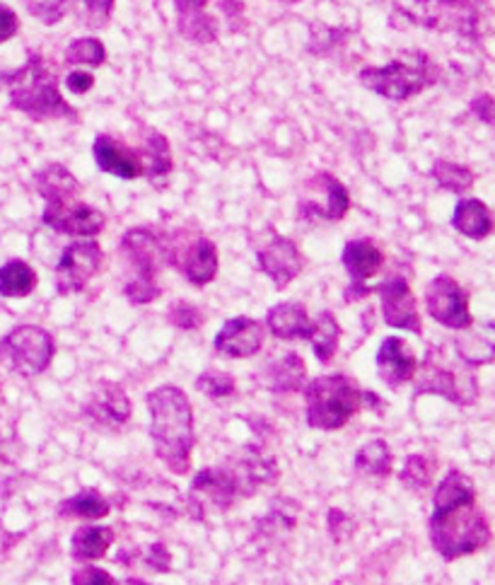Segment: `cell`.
<instances>
[{"instance_id":"cell-31","label":"cell","mask_w":495,"mask_h":585,"mask_svg":"<svg viewBox=\"0 0 495 585\" xmlns=\"http://www.w3.org/2000/svg\"><path fill=\"white\" fill-rule=\"evenodd\" d=\"M307 342L312 344L319 364H329V360L337 356V348L341 342V327H339L337 317H333V313H329V310H321V313L312 319Z\"/></svg>"},{"instance_id":"cell-44","label":"cell","mask_w":495,"mask_h":585,"mask_svg":"<svg viewBox=\"0 0 495 585\" xmlns=\"http://www.w3.org/2000/svg\"><path fill=\"white\" fill-rule=\"evenodd\" d=\"M73 585H119V581L109 571L99 566H82L70 578Z\"/></svg>"},{"instance_id":"cell-43","label":"cell","mask_w":495,"mask_h":585,"mask_svg":"<svg viewBox=\"0 0 495 585\" xmlns=\"http://www.w3.org/2000/svg\"><path fill=\"white\" fill-rule=\"evenodd\" d=\"M85 8V15H88L90 28H107V22L111 18V10H114V0H80Z\"/></svg>"},{"instance_id":"cell-4","label":"cell","mask_w":495,"mask_h":585,"mask_svg":"<svg viewBox=\"0 0 495 585\" xmlns=\"http://www.w3.org/2000/svg\"><path fill=\"white\" fill-rule=\"evenodd\" d=\"M10 105L22 111L30 119H78V111L73 109L58 90L56 73L48 68L40 54H32L28 64L8 78Z\"/></svg>"},{"instance_id":"cell-33","label":"cell","mask_w":495,"mask_h":585,"mask_svg":"<svg viewBox=\"0 0 495 585\" xmlns=\"http://www.w3.org/2000/svg\"><path fill=\"white\" fill-rule=\"evenodd\" d=\"M109 501L97 489H85L73 499H66L58 506L61 518H82V520H102L109 516Z\"/></svg>"},{"instance_id":"cell-45","label":"cell","mask_w":495,"mask_h":585,"mask_svg":"<svg viewBox=\"0 0 495 585\" xmlns=\"http://www.w3.org/2000/svg\"><path fill=\"white\" fill-rule=\"evenodd\" d=\"M469 109H472V115L479 121H484L495 129V97L493 95H476L472 99V105H469Z\"/></svg>"},{"instance_id":"cell-22","label":"cell","mask_w":495,"mask_h":585,"mask_svg":"<svg viewBox=\"0 0 495 585\" xmlns=\"http://www.w3.org/2000/svg\"><path fill=\"white\" fill-rule=\"evenodd\" d=\"M457 358L469 368L488 366L495 360V322H472L466 329H460L454 339Z\"/></svg>"},{"instance_id":"cell-46","label":"cell","mask_w":495,"mask_h":585,"mask_svg":"<svg viewBox=\"0 0 495 585\" xmlns=\"http://www.w3.org/2000/svg\"><path fill=\"white\" fill-rule=\"evenodd\" d=\"M20 32V20L15 15V10L0 3V44L12 40Z\"/></svg>"},{"instance_id":"cell-9","label":"cell","mask_w":495,"mask_h":585,"mask_svg":"<svg viewBox=\"0 0 495 585\" xmlns=\"http://www.w3.org/2000/svg\"><path fill=\"white\" fill-rule=\"evenodd\" d=\"M54 354V336L36 325L15 327L0 339V360L20 378L42 376L52 366Z\"/></svg>"},{"instance_id":"cell-39","label":"cell","mask_w":495,"mask_h":585,"mask_svg":"<svg viewBox=\"0 0 495 585\" xmlns=\"http://www.w3.org/2000/svg\"><path fill=\"white\" fill-rule=\"evenodd\" d=\"M309 32H312V36H309L307 52L315 56L329 54L333 46H339L343 42V34H345L343 30H333V28H327V24H317V22H309Z\"/></svg>"},{"instance_id":"cell-6","label":"cell","mask_w":495,"mask_h":585,"mask_svg":"<svg viewBox=\"0 0 495 585\" xmlns=\"http://www.w3.org/2000/svg\"><path fill=\"white\" fill-rule=\"evenodd\" d=\"M358 78H361L365 90L387 97L392 102H406V99L426 93L428 87L436 85L440 71L426 52L414 48V52L396 56L389 66L363 68Z\"/></svg>"},{"instance_id":"cell-32","label":"cell","mask_w":495,"mask_h":585,"mask_svg":"<svg viewBox=\"0 0 495 585\" xmlns=\"http://www.w3.org/2000/svg\"><path fill=\"white\" fill-rule=\"evenodd\" d=\"M36 285L34 269L22 259H12L0 267V295L3 297H28Z\"/></svg>"},{"instance_id":"cell-14","label":"cell","mask_w":495,"mask_h":585,"mask_svg":"<svg viewBox=\"0 0 495 585\" xmlns=\"http://www.w3.org/2000/svg\"><path fill=\"white\" fill-rule=\"evenodd\" d=\"M121 254L129 259V264L135 271V281H151L157 283V273L167 267V250L165 238L147 228H135L123 235Z\"/></svg>"},{"instance_id":"cell-20","label":"cell","mask_w":495,"mask_h":585,"mask_svg":"<svg viewBox=\"0 0 495 585\" xmlns=\"http://www.w3.org/2000/svg\"><path fill=\"white\" fill-rule=\"evenodd\" d=\"M216 351L228 358H252L264 346L262 322L252 317H232L228 319L216 336Z\"/></svg>"},{"instance_id":"cell-21","label":"cell","mask_w":495,"mask_h":585,"mask_svg":"<svg viewBox=\"0 0 495 585\" xmlns=\"http://www.w3.org/2000/svg\"><path fill=\"white\" fill-rule=\"evenodd\" d=\"M418 360L411 348L399 336H387L377 351V376L389 390H399L404 382H411L416 376Z\"/></svg>"},{"instance_id":"cell-29","label":"cell","mask_w":495,"mask_h":585,"mask_svg":"<svg viewBox=\"0 0 495 585\" xmlns=\"http://www.w3.org/2000/svg\"><path fill=\"white\" fill-rule=\"evenodd\" d=\"M36 192L42 194L44 202H64V198H76L82 194L80 182L64 165H48L34 177Z\"/></svg>"},{"instance_id":"cell-37","label":"cell","mask_w":495,"mask_h":585,"mask_svg":"<svg viewBox=\"0 0 495 585\" xmlns=\"http://www.w3.org/2000/svg\"><path fill=\"white\" fill-rule=\"evenodd\" d=\"M432 472H436V467H432V463L428 457L424 455H408L406 457V465L402 469V481L406 484L408 489L414 491H424L428 489L432 484Z\"/></svg>"},{"instance_id":"cell-26","label":"cell","mask_w":495,"mask_h":585,"mask_svg":"<svg viewBox=\"0 0 495 585\" xmlns=\"http://www.w3.org/2000/svg\"><path fill=\"white\" fill-rule=\"evenodd\" d=\"M305 380L307 366L297 354H286L258 372V382H262L264 390L268 392H302Z\"/></svg>"},{"instance_id":"cell-50","label":"cell","mask_w":495,"mask_h":585,"mask_svg":"<svg viewBox=\"0 0 495 585\" xmlns=\"http://www.w3.org/2000/svg\"><path fill=\"white\" fill-rule=\"evenodd\" d=\"M127 585H147V583H143L141 578H129V581H127Z\"/></svg>"},{"instance_id":"cell-51","label":"cell","mask_w":495,"mask_h":585,"mask_svg":"<svg viewBox=\"0 0 495 585\" xmlns=\"http://www.w3.org/2000/svg\"><path fill=\"white\" fill-rule=\"evenodd\" d=\"M278 3H286V6H295V3H300V0H278Z\"/></svg>"},{"instance_id":"cell-36","label":"cell","mask_w":495,"mask_h":585,"mask_svg":"<svg viewBox=\"0 0 495 585\" xmlns=\"http://www.w3.org/2000/svg\"><path fill=\"white\" fill-rule=\"evenodd\" d=\"M64 61L70 66L97 68V66H102L105 61H107V48H105L102 42L95 40V36H80V40H73L66 46Z\"/></svg>"},{"instance_id":"cell-28","label":"cell","mask_w":495,"mask_h":585,"mask_svg":"<svg viewBox=\"0 0 495 585\" xmlns=\"http://www.w3.org/2000/svg\"><path fill=\"white\" fill-rule=\"evenodd\" d=\"M452 226L457 232L464 235V238L486 240L495 230V220L491 208L484 202H479V198H462L454 208Z\"/></svg>"},{"instance_id":"cell-35","label":"cell","mask_w":495,"mask_h":585,"mask_svg":"<svg viewBox=\"0 0 495 585\" xmlns=\"http://www.w3.org/2000/svg\"><path fill=\"white\" fill-rule=\"evenodd\" d=\"M430 174H432V180L442 186V189H448L452 194H466L476 182V174L472 167L452 163V160H436Z\"/></svg>"},{"instance_id":"cell-25","label":"cell","mask_w":495,"mask_h":585,"mask_svg":"<svg viewBox=\"0 0 495 585\" xmlns=\"http://www.w3.org/2000/svg\"><path fill=\"white\" fill-rule=\"evenodd\" d=\"M133 151L139 155V163L145 177L155 186H163L172 172V151L165 136L160 131L145 129V133L141 136V145L133 148Z\"/></svg>"},{"instance_id":"cell-13","label":"cell","mask_w":495,"mask_h":585,"mask_svg":"<svg viewBox=\"0 0 495 585\" xmlns=\"http://www.w3.org/2000/svg\"><path fill=\"white\" fill-rule=\"evenodd\" d=\"M42 223L46 228L61 235H80V238H95L105 230L107 218L102 210H97L76 198H64V202H46L42 214Z\"/></svg>"},{"instance_id":"cell-7","label":"cell","mask_w":495,"mask_h":585,"mask_svg":"<svg viewBox=\"0 0 495 585\" xmlns=\"http://www.w3.org/2000/svg\"><path fill=\"white\" fill-rule=\"evenodd\" d=\"M394 12L426 30L479 36L484 22V0H392Z\"/></svg>"},{"instance_id":"cell-17","label":"cell","mask_w":495,"mask_h":585,"mask_svg":"<svg viewBox=\"0 0 495 585\" xmlns=\"http://www.w3.org/2000/svg\"><path fill=\"white\" fill-rule=\"evenodd\" d=\"M307 186L317 194H327V202L321 198H305L300 204V218H315V220H324V223H337L341 220L351 208V196L349 189L333 177L329 172H317L312 180L307 182Z\"/></svg>"},{"instance_id":"cell-10","label":"cell","mask_w":495,"mask_h":585,"mask_svg":"<svg viewBox=\"0 0 495 585\" xmlns=\"http://www.w3.org/2000/svg\"><path fill=\"white\" fill-rule=\"evenodd\" d=\"M167 267H175L184 279L194 285H208L218 273L216 242L206 235L187 238V232H177L165 238Z\"/></svg>"},{"instance_id":"cell-30","label":"cell","mask_w":495,"mask_h":585,"mask_svg":"<svg viewBox=\"0 0 495 585\" xmlns=\"http://www.w3.org/2000/svg\"><path fill=\"white\" fill-rule=\"evenodd\" d=\"M111 542H114V530L105 526H82L70 540V556L76 562H95L102 559Z\"/></svg>"},{"instance_id":"cell-12","label":"cell","mask_w":495,"mask_h":585,"mask_svg":"<svg viewBox=\"0 0 495 585\" xmlns=\"http://www.w3.org/2000/svg\"><path fill=\"white\" fill-rule=\"evenodd\" d=\"M102 247L95 240H78L68 245L56 267V289L61 295L85 291L95 273L102 267Z\"/></svg>"},{"instance_id":"cell-24","label":"cell","mask_w":495,"mask_h":585,"mask_svg":"<svg viewBox=\"0 0 495 585\" xmlns=\"http://www.w3.org/2000/svg\"><path fill=\"white\" fill-rule=\"evenodd\" d=\"M92 155L97 167L107 174H114V177L135 180L143 174L139 155H135L133 148H127L117 139H111V136H97V141L92 145Z\"/></svg>"},{"instance_id":"cell-42","label":"cell","mask_w":495,"mask_h":585,"mask_svg":"<svg viewBox=\"0 0 495 585\" xmlns=\"http://www.w3.org/2000/svg\"><path fill=\"white\" fill-rule=\"evenodd\" d=\"M123 295H127V301L133 305H147L157 301L160 295H163V289H160V283H151V281H129L123 285Z\"/></svg>"},{"instance_id":"cell-5","label":"cell","mask_w":495,"mask_h":585,"mask_svg":"<svg viewBox=\"0 0 495 585\" xmlns=\"http://www.w3.org/2000/svg\"><path fill=\"white\" fill-rule=\"evenodd\" d=\"M307 426L317 431H339L363 409L365 390L349 376H319L302 388Z\"/></svg>"},{"instance_id":"cell-2","label":"cell","mask_w":495,"mask_h":585,"mask_svg":"<svg viewBox=\"0 0 495 585\" xmlns=\"http://www.w3.org/2000/svg\"><path fill=\"white\" fill-rule=\"evenodd\" d=\"M155 455L177 477L189 475L194 453V409L177 384H160L147 394Z\"/></svg>"},{"instance_id":"cell-34","label":"cell","mask_w":495,"mask_h":585,"mask_svg":"<svg viewBox=\"0 0 495 585\" xmlns=\"http://www.w3.org/2000/svg\"><path fill=\"white\" fill-rule=\"evenodd\" d=\"M355 469L367 477L387 479L392 475V451L387 441H370L355 455Z\"/></svg>"},{"instance_id":"cell-27","label":"cell","mask_w":495,"mask_h":585,"mask_svg":"<svg viewBox=\"0 0 495 585\" xmlns=\"http://www.w3.org/2000/svg\"><path fill=\"white\" fill-rule=\"evenodd\" d=\"M266 325L276 339L297 342V339H307L312 319L307 317V310L302 303H278L268 310Z\"/></svg>"},{"instance_id":"cell-47","label":"cell","mask_w":495,"mask_h":585,"mask_svg":"<svg viewBox=\"0 0 495 585\" xmlns=\"http://www.w3.org/2000/svg\"><path fill=\"white\" fill-rule=\"evenodd\" d=\"M147 568L157 571V574H165L169 571V552L163 542H155L147 552Z\"/></svg>"},{"instance_id":"cell-15","label":"cell","mask_w":495,"mask_h":585,"mask_svg":"<svg viewBox=\"0 0 495 585\" xmlns=\"http://www.w3.org/2000/svg\"><path fill=\"white\" fill-rule=\"evenodd\" d=\"M341 261L345 271H349L351 283H349V291H345V303H355V301H363L375 289H367V281L375 277V273L382 269V250L367 238H358L345 242L343 252H341Z\"/></svg>"},{"instance_id":"cell-8","label":"cell","mask_w":495,"mask_h":585,"mask_svg":"<svg viewBox=\"0 0 495 585\" xmlns=\"http://www.w3.org/2000/svg\"><path fill=\"white\" fill-rule=\"evenodd\" d=\"M414 384V397L438 394L457 407H472L479 397V382L469 366L457 370L438 348L428 351L424 364L416 368Z\"/></svg>"},{"instance_id":"cell-16","label":"cell","mask_w":495,"mask_h":585,"mask_svg":"<svg viewBox=\"0 0 495 585\" xmlns=\"http://www.w3.org/2000/svg\"><path fill=\"white\" fill-rule=\"evenodd\" d=\"M382 301V317L394 329H406L414 334H424V319L418 315L416 295L404 277H392L377 289Z\"/></svg>"},{"instance_id":"cell-41","label":"cell","mask_w":495,"mask_h":585,"mask_svg":"<svg viewBox=\"0 0 495 585\" xmlns=\"http://www.w3.org/2000/svg\"><path fill=\"white\" fill-rule=\"evenodd\" d=\"M169 322L177 329L194 332V329H198V327L204 325V315H201V310H198L196 305H191L187 301H177L175 305L169 307Z\"/></svg>"},{"instance_id":"cell-3","label":"cell","mask_w":495,"mask_h":585,"mask_svg":"<svg viewBox=\"0 0 495 585\" xmlns=\"http://www.w3.org/2000/svg\"><path fill=\"white\" fill-rule=\"evenodd\" d=\"M280 477L276 459L256 445L230 457L218 467H206L191 481V494L204 496L218 508H230L234 501L254 496L262 487H271Z\"/></svg>"},{"instance_id":"cell-38","label":"cell","mask_w":495,"mask_h":585,"mask_svg":"<svg viewBox=\"0 0 495 585\" xmlns=\"http://www.w3.org/2000/svg\"><path fill=\"white\" fill-rule=\"evenodd\" d=\"M234 388H238V382L222 370H206L196 380V390L210 397V400H226V397L234 394Z\"/></svg>"},{"instance_id":"cell-49","label":"cell","mask_w":495,"mask_h":585,"mask_svg":"<svg viewBox=\"0 0 495 585\" xmlns=\"http://www.w3.org/2000/svg\"><path fill=\"white\" fill-rule=\"evenodd\" d=\"M363 407L373 409L375 414H385V412H387V402L382 400V397H377L375 392H370V390H365V400H363Z\"/></svg>"},{"instance_id":"cell-19","label":"cell","mask_w":495,"mask_h":585,"mask_svg":"<svg viewBox=\"0 0 495 585\" xmlns=\"http://www.w3.org/2000/svg\"><path fill=\"white\" fill-rule=\"evenodd\" d=\"M85 416L97 423L99 429H123L131 419V400L119 384L99 382L90 402L85 404Z\"/></svg>"},{"instance_id":"cell-18","label":"cell","mask_w":495,"mask_h":585,"mask_svg":"<svg viewBox=\"0 0 495 585\" xmlns=\"http://www.w3.org/2000/svg\"><path fill=\"white\" fill-rule=\"evenodd\" d=\"M256 259L278 291L300 277L305 267L302 252L297 250V245L290 238H283V235H271V240L256 252Z\"/></svg>"},{"instance_id":"cell-1","label":"cell","mask_w":495,"mask_h":585,"mask_svg":"<svg viewBox=\"0 0 495 585\" xmlns=\"http://www.w3.org/2000/svg\"><path fill=\"white\" fill-rule=\"evenodd\" d=\"M428 534L444 562L476 554L491 542V526L476 503L474 481L464 472L452 469L444 475L432 499Z\"/></svg>"},{"instance_id":"cell-48","label":"cell","mask_w":495,"mask_h":585,"mask_svg":"<svg viewBox=\"0 0 495 585\" xmlns=\"http://www.w3.org/2000/svg\"><path fill=\"white\" fill-rule=\"evenodd\" d=\"M92 85H95V78L85 71H73L66 78V87L73 95H88L92 90Z\"/></svg>"},{"instance_id":"cell-23","label":"cell","mask_w":495,"mask_h":585,"mask_svg":"<svg viewBox=\"0 0 495 585\" xmlns=\"http://www.w3.org/2000/svg\"><path fill=\"white\" fill-rule=\"evenodd\" d=\"M177 8V30L184 40L191 44H213L218 42V20L208 15V0H175Z\"/></svg>"},{"instance_id":"cell-40","label":"cell","mask_w":495,"mask_h":585,"mask_svg":"<svg viewBox=\"0 0 495 585\" xmlns=\"http://www.w3.org/2000/svg\"><path fill=\"white\" fill-rule=\"evenodd\" d=\"M28 12L44 24H56L66 18L70 0H24Z\"/></svg>"},{"instance_id":"cell-11","label":"cell","mask_w":495,"mask_h":585,"mask_svg":"<svg viewBox=\"0 0 495 585\" xmlns=\"http://www.w3.org/2000/svg\"><path fill=\"white\" fill-rule=\"evenodd\" d=\"M426 307L430 317L440 322L442 327L450 329H466L474 317L469 313V295L448 273L432 279L426 289Z\"/></svg>"}]
</instances>
